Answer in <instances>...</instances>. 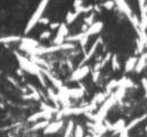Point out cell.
<instances>
[{
	"instance_id": "obj_1",
	"label": "cell",
	"mask_w": 147,
	"mask_h": 137,
	"mask_svg": "<svg viewBox=\"0 0 147 137\" xmlns=\"http://www.w3.org/2000/svg\"><path fill=\"white\" fill-rule=\"evenodd\" d=\"M51 0H40V2L38 3L36 10L33 12V14L31 15V17L29 18L26 25H25V29H24V33L29 34L40 22V20L43 17V13L45 10L47 9V7L49 6Z\"/></svg>"
},
{
	"instance_id": "obj_2",
	"label": "cell",
	"mask_w": 147,
	"mask_h": 137,
	"mask_svg": "<svg viewBox=\"0 0 147 137\" xmlns=\"http://www.w3.org/2000/svg\"><path fill=\"white\" fill-rule=\"evenodd\" d=\"M16 58H17V62H18V65L20 68H22L24 72H28L32 75H36V77H39L42 74V70L41 68L36 64L32 60H29L20 54H16Z\"/></svg>"
},
{
	"instance_id": "obj_3",
	"label": "cell",
	"mask_w": 147,
	"mask_h": 137,
	"mask_svg": "<svg viewBox=\"0 0 147 137\" xmlns=\"http://www.w3.org/2000/svg\"><path fill=\"white\" fill-rule=\"evenodd\" d=\"M67 37H69V28H67V24H66L65 22H64V23H61L59 28L57 29L56 37H55L54 40H53V45H55V46H61V45L65 43Z\"/></svg>"
},
{
	"instance_id": "obj_4",
	"label": "cell",
	"mask_w": 147,
	"mask_h": 137,
	"mask_svg": "<svg viewBox=\"0 0 147 137\" xmlns=\"http://www.w3.org/2000/svg\"><path fill=\"white\" fill-rule=\"evenodd\" d=\"M40 46V43H39V41L36 40V39H33V38H28V37H25V38H22V40H21V42H20V48L22 49V50H25V52H29L30 54H32V52Z\"/></svg>"
},
{
	"instance_id": "obj_5",
	"label": "cell",
	"mask_w": 147,
	"mask_h": 137,
	"mask_svg": "<svg viewBox=\"0 0 147 137\" xmlns=\"http://www.w3.org/2000/svg\"><path fill=\"white\" fill-rule=\"evenodd\" d=\"M91 68L89 65H82V66H78L76 70H74L71 74L70 80L71 81H80L82 79H84L86 77H88V74L90 73Z\"/></svg>"
},
{
	"instance_id": "obj_6",
	"label": "cell",
	"mask_w": 147,
	"mask_h": 137,
	"mask_svg": "<svg viewBox=\"0 0 147 137\" xmlns=\"http://www.w3.org/2000/svg\"><path fill=\"white\" fill-rule=\"evenodd\" d=\"M103 42V39L102 38H98L97 40H95L94 41V43L91 45V47L88 49V52L86 53V55L83 56V58H82V61L80 62V64H79V66H82V65H84L88 61H90L91 60V57L95 55V53L97 52V49H98V47L100 46V43Z\"/></svg>"
},
{
	"instance_id": "obj_7",
	"label": "cell",
	"mask_w": 147,
	"mask_h": 137,
	"mask_svg": "<svg viewBox=\"0 0 147 137\" xmlns=\"http://www.w3.org/2000/svg\"><path fill=\"white\" fill-rule=\"evenodd\" d=\"M53 112L50 111H46V110H40L39 112L33 113L32 115H30L28 118V121L31 122V123H36L38 121H41V120H49L51 117H53Z\"/></svg>"
},
{
	"instance_id": "obj_8",
	"label": "cell",
	"mask_w": 147,
	"mask_h": 137,
	"mask_svg": "<svg viewBox=\"0 0 147 137\" xmlns=\"http://www.w3.org/2000/svg\"><path fill=\"white\" fill-rule=\"evenodd\" d=\"M63 127H64V121H63L62 119H58V120H56V121L49 122L48 126L43 129V134H45V135H53V134H56V133H58Z\"/></svg>"
},
{
	"instance_id": "obj_9",
	"label": "cell",
	"mask_w": 147,
	"mask_h": 137,
	"mask_svg": "<svg viewBox=\"0 0 147 137\" xmlns=\"http://www.w3.org/2000/svg\"><path fill=\"white\" fill-rule=\"evenodd\" d=\"M113 1H114L115 6L117 7V9H119L123 15H125L129 20L135 15V14L132 13V10H131L130 6L128 5L127 0H113Z\"/></svg>"
},
{
	"instance_id": "obj_10",
	"label": "cell",
	"mask_w": 147,
	"mask_h": 137,
	"mask_svg": "<svg viewBox=\"0 0 147 137\" xmlns=\"http://www.w3.org/2000/svg\"><path fill=\"white\" fill-rule=\"evenodd\" d=\"M107 126V129L111 130V132H113L114 134H120L121 132H123L124 129H125V126H127V123H125V121L123 120V119H120V120H117V121H115L113 125H106Z\"/></svg>"
},
{
	"instance_id": "obj_11",
	"label": "cell",
	"mask_w": 147,
	"mask_h": 137,
	"mask_svg": "<svg viewBox=\"0 0 147 137\" xmlns=\"http://www.w3.org/2000/svg\"><path fill=\"white\" fill-rule=\"evenodd\" d=\"M104 28V23L103 22H94L90 26H88V29L84 31L88 37H91V35H96L98 34Z\"/></svg>"
},
{
	"instance_id": "obj_12",
	"label": "cell",
	"mask_w": 147,
	"mask_h": 137,
	"mask_svg": "<svg viewBox=\"0 0 147 137\" xmlns=\"http://www.w3.org/2000/svg\"><path fill=\"white\" fill-rule=\"evenodd\" d=\"M147 119V114H143V115H140V117H138V118H135L134 120H131L127 126H125V130L127 132H130L131 129H134L136 126H138L139 123H142L143 121H145Z\"/></svg>"
},
{
	"instance_id": "obj_13",
	"label": "cell",
	"mask_w": 147,
	"mask_h": 137,
	"mask_svg": "<svg viewBox=\"0 0 147 137\" xmlns=\"http://www.w3.org/2000/svg\"><path fill=\"white\" fill-rule=\"evenodd\" d=\"M137 62H138V57H130L128 58V61L125 62V65H124V71L125 73H129L131 71H134L136 68V65H137Z\"/></svg>"
},
{
	"instance_id": "obj_14",
	"label": "cell",
	"mask_w": 147,
	"mask_h": 137,
	"mask_svg": "<svg viewBox=\"0 0 147 137\" xmlns=\"http://www.w3.org/2000/svg\"><path fill=\"white\" fill-rule=\"evenodd\" d=\"M22 37L20 35H5L0 37V43H13V42H21Z\"/></svg>"
},
{
	"instance_id": "obj_15",
	"label": "cell",
	"mask_w": 147,
	"mask_h": 137,
	"mask_svg": "<svg viewBox=\"0 0 147 137\" xmlns=\"http://www.w3.org/2000/svg\"><path fill=\"white\" fill-rule=\"evenodd\" d=\"M79 16H80V14H78L75 10L69 12V13L65 15V23H66L67 25H71L72 23H74V22L78 20Z\"/></svg>"
},
{
	"instance_id": "obj_16",
	"label": "cell",
	"mask_w": 147,
	"mask_h": 137,
	"mask_svg": "<svg viewBox=\"0 0 147 137\" xmlns=\"http://www.w3.org/2000/svg\"><path fill=\"white\" fill-rule=\"evenodd\" d=\"M84 94V89L83 88H69V95L70 97L74 98H80L82 97Z\"/></svg>"
},
{
	"instance_id": "obj_17",
	"label": "cell",
	"mask_w": 147,
	"mask_h": 137,
	"mask_svg": "<svg viewBox=\"0 0 147 137\" xmlns=\"http://www.w3.org/2000/svg\"><path fill=\"white\" fill-rule=\"evenodd\" d=\"M49 123V120H41V121H38L36 122L32 127H31V130L32 132H37V130H43Z\"/></svg>"
},
{
	"instance_id": "obj_18",
	"label": "cell",
	"mask_w": 147,
	"mask_h": 137,
	"mask_svg": "<svg viewBox=\"0 0 147 137\" xmlns=\"http://www.w3.org/2000/svg\"><path fill=\"white\" fill-rule=\"evenodd\" d=\"M146 64H147V60L144 56L138 57V62H137V65H136V68H135V72L136 73H140L144 70V68L146 66Z\"/></svg>"
},
{
	"instance_id": "obj_19",
	"label": "cell",
	"mask_w": 147,
	"mask_h": 137,
	"mask_svg": "<svg viewBox=\"0 0 147 137\" xmlns=\"http://www.w3.org/2000/svg\"><path fill=\"white\" fill-rule=\"evenodd\" d=\"M111 66H112V70L113 71H119L121 65H120V61H119V57L116 54H113L112 57H111Z\"/></svg>"
},
{
	"instance_id": "obj_20",
	"label": "cell",
	"mask_w": 147,
	"mask_h": 137,
	"mask_svg": "<svg viewBox=\"0 0 147 137\" xmlns=\"http://www.w3.org/2000/svg\"><path fill=\"white\" fill-rule=\"evenodd\" d=\"M74 123L72 120H70L69 122H67V125H66V127H65V133H64V136L63 137H72L74 133Z\"/></svg>"
},
{
	"instance_id": "obj_21",
	"label": "cell",
	"mask_w": 147,
	"mask_h": 137,
	"mask_svg": "<svg viewBox=\"0 0 147 137\" xmlns=\"http://www.w3.org/2000/svg\"><path fill=\"white\" fill-rule=\"evenodd\" d=\"M47 93H48V96L49 98L53 101L54 104H58V95L56 94V92L53 89V88H47Z\"/></svg>"
},
{
	"instance_id": "obj_22",
	"label": "cell",
	"mask_w": 147,
	"mask_h": 137,
	"mask_svg": "<svg viewBox=\"0 0 147 137\" xmlns=\"http://www.w3.org/2000/svg\"><path fill=\"white\" fill-rule=\"evenodd\" d=\"M74 137H84V130L81 125H76L74 128Z\"/></svg>"
},
{
	"instance_id": "obj_23",
	"label": "cell",
	"mask_w": 147,
	"mask_h": 137,
	"mask_svg": "<svg viewBox=\"0 0 147 137\" xmlns=\"http://www.w3.org/2000/svg\"><path fill=\"white\" fill-rule=\"evenodd\" d=\"M138 5H139V10H140V17L146 16L147 14L145 13V7H146V0H137Z\"/></svg>"
},
{
	"instance_id": "obj_24",
	"label": "cell",
	"mask_w": 147,
	"mask_h": 137,
	"mask_svg": "<svg viewBox=\"0 0 147 137\" xmlns=\"http://www.w3.org/2000/svg\"><path fill=\"white\" fill-rule=\"evenodd\" d=\"M102 6H103V8L107 9V10H112V9L114 8L115 3H114V1H113V0H107V1H105Z\"/></svg>"
},
{
	"instance_id": "obj_25",
	"label": "cell",
	"mask_w": 147,
	"mask_h": 137,
	"mask_svg": "<svg viewBox=\"0 0 147 137\" xmlns=\"http://www.w3.org/2000/svg\"><path fill=\"white\" fill-rule=\"evenodd\" d=\"M50 35H51V31L50 30H47V31H43L42 33H40V39L41 40H46V39L50 38Z\"/></svg>"
},
{
	"instance_id": "obj_26",
	"label": "cell",
	"mask_w": 147,
	"mask_h": 137,
	"mask_svg": "<svg viewBox=\"0 0 147 137\" xmlns=\"http://www.w3.org/2000/svg\"><path fill=\"white\" fill-rule=\"evenodd\" d=\"M59 25H61V23H58V22H53V23H50V24H49L50 31H53V30H55V29H58Z\"/></svg>"
},
{
	"instance_id": "obj_27",
	"label": "cell",
	"mask_w": 147,
	"mask_h": 137,
	"mask_svg": "<svg viewBox=\"0 0 147 137\" xmlns=\"http://www.w3.org/2000/svg\"><path fill=\"white\" fill-rule=\"evenodd\" d=\"M81 6H83V0H74L73 2L74 8H78V7H81Z\"/></svg>"
},
{
	"instance_id": "obj_28",
	"label": "cell",
	"mask_w": 147,
	"mask_h": 137,
	"mask_svg": "<svg viewBox=\"0 0 147 137\" xmlns=\"http://www.w3.org/2000/svg\"><path fill=\"white\" fill-rule=\"evenodd\" d=\"M119 136H120V137H130V136H129V132H127L125 129H124L123 132H121V133L119 134Z\"/></svg>"
},
{
	"instance_id": "obj_29",
	"label": "cell",
	"mask_w": 147,
	"mask_h": 137,
	"mask_svg": "<svg viewBox=\"0 0 147 137\" xmlns=\"http://www.w3.org/2000/svg\"><path fill=\"white\" fill-rule=\"evenodd\" d=\"M142 56H144V57H145V58L147 60V52H144V53L142 54Z\"/></svg>"
},
{
	"instance_id": "obj_30",
	"label": "cell",
	"mask_w": 147,
	"mask_h": 137,
	"mask_svg": "<svg viewBox=\"0 0 147 137\" xmlns=\"http://www.w3.org/2000/svg\"><path fill=\"white\" fill-rule=\"evenodd\" d=\"M145 130H146V133H147V126H146V128H145Z\"/></svg>"
},
{
	"instance_id": "obj_31",
	"label": "cell",
	"mask_w": 147,
	"mask_h": 137,
	"mask_svg": "<svg viewBox=\"0 0 147 137\" xmlns=\"http://www.w3.org/2000/svg\"><path fill=\"white\" fill-rule=\"evenodd\" d=\"M146 96H147V95H146Z\"/></svg>"
}]
</instances>
